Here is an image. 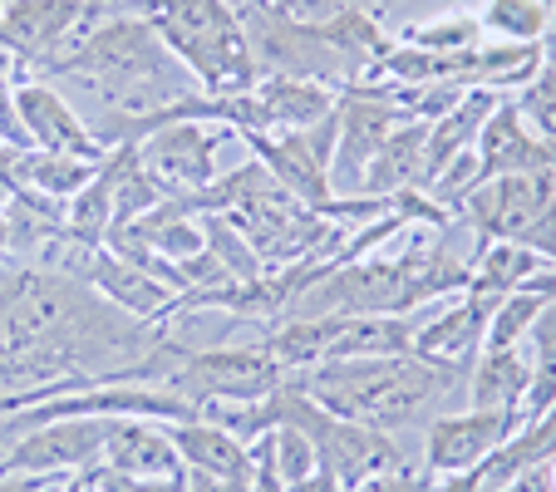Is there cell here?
<instances>
[{
	"instance_id": "cell-1",
	"label": "cell",
	"mask_w": 556,
	"mask_h": 492,
	"mask_svg": "<svg viewBox=\"0 0 556 492\" xmlns=\"http://www.w3.org/2000/svg\"><path fill=\"white\" fill-rule=\"evenodd\" d=\"M468 369L472 365L394 355V359H330V365H311L286 379H295L315 404L340 414V419H355L404 439L409 429H429L443 404L468 394Z\"/></svg>"
},
{
	"instance_id": "cell-2",
	"label": "cell",
	"mask_w": 556,
	"mask_h": 492,
	"mask_svg": "<svg viewBox=\"0 0 556 492\" xmlns=\"http://www.w3.org/2000/svg\"><path fill=\"white\" fill-rule=\"evenodd\" d=\"M124 11L143 15L157 30V40L173 50V60L207 94L252 89L262 79L247 30L227 0H124Z\"/></svg>"
},
{
	"instance_id": "cell-3",
	"label": "cell",
	"mask_w": 556,
	"mask_h": 492,
	"mask_svg": "<svg viewBox=\"0 0 556 492\" xmlns=\"http://www.w3.org/2000/svg\"><path fill=\"white\" fill-rule=\"evenodd\" d=\"M262 408H266V424H295V429L315 443L320 468L345 492H355L359 482L379 478V472H394V468H409L414 463L409 449H404L394 433L369 429V424H355V419H340V414L315 404L295 379L271 389V394L262 399Z\"/></svg>"
},
{
	"instance_id": "cell-4",
	"label": "cell",
	"mask_w": 556,
	"mask_h": 492,
	"mask_svg": "<svg viewBox=\"0 0 556 492\" xmlns=\"http://www.w3.org/2000/svg\"><path fill=\"white\" fill-rule=\"evenodd\" d=\"M286 384V369L256 345H217V350H188L173 340V365L157 375V389L188 399V404H256L271 389Z\"/></svg>"
},
{
	"instance_id": "cell-5",
	"label": "cell",
	"mask_w": 556,
	"mask_h": 492,
	"mask_svg": "<svg viewBox=\"0 0 556 492\" xmlns=\"http://www.w3.org/2000/svg\"><path fill=\"white\" fill-rule=\"evenodd\" d=\"M99 21L104 11H94V0H0V50L21 54L45 79Z\"/></svg>"
},
{
	"instance_id": "cell-6",
	"label": "cell",
	"mask_w": 556,
	"mask_h": 492,
	"mask_svg": "<svg viewBox=\"0 0 556 492\" xmlns=\"http://www.w3.org/2000/svg\"><path fill=\"white\" fill-rule=\"evenodd\" d=\"M340 138V104L311 128H286V134H242L237 143L252 148V157L281 182L291 198H301L311 212H320L336 188H330V163H336Z\"/></svg>"
},
{
	"instance_id": "cell-7",
	"label": "cell",
	"mask_w": 556,
	"mask_h": 492,
	"mask_svg": "<svg viewBox=\"0 0 556 492\" xmlns=\"http://www.w3.org/2000/svg\"><path fill=\"white\" fill-rule=\"evenodd\" d=\"M114 414H74V419H50L15 433L11 449L0 453V478L11 472H79L104 468V439Z\"/></svg>"
},
{
	"instance_id": "cell-8",
	"label": "cell",
	"mask_w": 556,
	"mask_h": 492,
	"mask_svg": "<svg viewBox=\"0 0 556 492\" xmlns=\"http://www.w3.org/2000/svg\"><path fill=\"white\" fill-rule=\"evenodd\" d=\"M231 128L207 124H168L157 134L138 138V168L163 188V198H192L217 178V148L231 143Z\"/></svg>"
},
{
	"instance_id": "cell-9",
	"label": "cell",
	"mask_w": 556,
	"mask_h": 492,
	"mask_svg": "<svg viewBox=\"0 0 556 492\" xmlns=\"http://www.w3.org/2000/svg\"><path fill=\"white\" fill-rule=\"evenodd\" d=\"M522 429L517 408H448L424 429V468L433 478H453V472L483 468L513 433Z\"/></svg>"
},
{
	"instance_id": "cell-10",
	"label": "cell",
	"mask_w": 556,
	"mask_h": 492,
	"mask_svg": "<svg viewBox=\"0 0 556 492\" xmlns=\"http://www.w3.org/2000/svg\"><path fill=\"white\" fill-rule=\"evenodd\" d=\"M15 99V118H21L30 148H45V153H70L85 157V163H104L114 148L99 143V134L89 128V118L50 85V79H25V85L11 89Z\"/></svg>"
},
{
	"instance_id": "cell-11",
	"label": "cell",
	"mask_w": 556,
	"mask_h": 492,
	"mask_svg": "<svg viewBox=\"0 0 556 492\" xmlns=\"http://www.w3.org/2000/svg\"><path fill=\"white\" fill-rule=\"evenodd\" d=\"M497 301L503 295L468 286L453 305H443L433 315L424 311L419 336H414V355L439 359V365H472V359L483 355V336H488V320H493Z\"/></svg>"
},
{
	"instance_id": "cell-12",
	"label": "cell",
	"mask_w": 556,
	"mask_h": 492,
	"mask_svg": "<svg viewBox=\"0 0 556 492\" xmlns=\"http://www.w3.org/2000/svg\"><path fill=\"white\" fill-rule=\"evenodd\" d=\"M104 472H118V478H178L182 458L168 439V424L114 414L104 439Z\"/></svg>"
},
{
	"instance_id": "cell-13",
	"label": "cell",
	"mask_w": 556,
	"mask_h": 492,
	"mask_svg": "<svg viewBox=\"0 0 556 492\" xmlns=\"http://www.w3.org/2000/svg\"><path fill=\"white\" fill-rule=\"evenodd\" d=\"M99 295H104L109 305H118L124 315H134V320H168L173 305H178V291L173 286H163L157 276L138 272L134 262H124V256H114L109 247H99L94 266H89V281Z\"/></svg>"
},
{
	"instance_id": "cell-14",
	"label": "cell",
	"mask_w": 556,
	"mask_h": 492,
	"mask_svg": "<svg viewBox=\"0 0 556 492\" xmlns=\"http://www.w3.org/2000/svg\"><path fill=\"white\" fill-rule=\"evenodd\" d=\"M472 153H478V168H483V178H503V173H527V168H542V163H552V148L532 138V128H527L522 114H517L513 94H507L503 104L488 114V124L478 128V143H472Z\"/></svg>"
},
{
	"instance_id": "cell-15",
	"label": "cell",
	"mask_w": 556,
	"mask_h": 492,
	"mask_svg": "<svg viewBox=\"0 0 556 492\" xmlns=\"http://www.w3.org/2000/svg\"><path fill=\"white\" fill-rule=\"evenodd\" d=\"M424 153H429V124L400 118V128L384 138L375 163L365 168L359 198H400V192H424Z\"/></svg>"
},
{
	"instance_id": "cell-16",
	"label": "cell",
	"mask_w": 556,
	"mask_h": 492,
	"mask_svg": "<svg viewBox=\"0 0 556 492\" xmlns=\"http://www.w3.org/2000/svg\"><path fill=\"white\" fill-rule=\"evenodd\" d=\"M429 311V305H424ZM424 311L414 315H345L340 336L330 340L326 359H394V355H414V336H419Z\"/></svg>"
},
{
	"instance_id": "cell-17",
	"label": "cell",
	"mask_w": 556,
	"mask_h": 492,
	"mask_svg": "<svg viewBox=\"0 0 556 492\" xmlns=\"http://www.w3.org/2000/svg\"><path fill=\"white\" fill-rule=\"evenodd\" d=\"M168 439L178 449L188 472H222V478H252V449L242 439H231L227 429L207 419H178L168 424Z\"/></svg>"
},
{
	"instance_id": "cell-18",
	"label": "cell",
	"mask_w": 556,
	"mask_h": 492,
	"mask_svg": "<svg viewBox=\"0 0 556 492\" xmlns=\"http://www.w3.org/2000/svg\"><path fill=\"white\" fill-rule=\"evenodd\" d=\"M507 94H497V89H468V94L458 99V104L448 109V114L439 118V124H429V153H424V188H429L433 178H439V168H448L458 153H468L472 143H478V128L488 124V114H493L497 104H503Z\"/></svg>"
},
{
	"instance_id": "cell-19",
	"label": "cell",
	"mask_w": 556,
	"mask_h": 492,
	"mask_svg": "<svg viewBox=\"0 0 556 492\" xmlns=\"http://www.w3.org/2000/svg\"><path fill=\"white\" fill-rule=\"evenodd\" d=\"M527 379H532V365H527V345L513 350H483L468 369V408H517L522 414L527 399Z\"/></svg>"
},
{
	"instance_id": "cell-20",
	"label": "cell",
	"mask_w": 556,
	"mask_h": 492,
	"mask_svg": "<svg viewBox=\"0 0 556 492\" xmlns=\"http://www.w3.org/2000/svg\"><path fill=\"white\" fill-rule=\"evenodd\" d=\"M340 325H345V315H281L276 330L262 340V350L286 375H301V369L326 359L330 340L340 336Z\"/></svg>"
},
{
	"instance_id": "cell-21",
	"label": "cell",
	"mask_w": 556,
	"mask_h": 492,
	"mask_svg": "<svg viewBox=\"0 0 556 492\" xmlns=\"http://www.w3.org/2000/svg\"><path fill=\"white\" fill-rule=\"evenodd\" d=\"M99 168L104 163H85V157H70V153H45V148H21V157H15V188L70 202L85 182H94Z\"/></svg>"
},
{
	"instance_id": "cell-22",
	"label": "cell",
	"mask_w": 556,
	"mask_h": 492,
	"mask_svg": "<svg viewBox=\"0 0 556 492\" xmlns=\"http://www.w3.org/2000/svg\"><path fill=\"white\" fill-rule=\"evenodd\" d=\"M527 365H532V379H527V399H522V424H536L546 408H556V301L536 315V325L527 330Z\"/></svg>"
},
{
	"instance_id": "cell-23",
	"label": "cell",
	"mask_w": 556,
	"mask_h": 492,
	"mask_svg": "<svg viewBox=\"0 0 556 492\" xmlns=\"http://www.w3.org/2000/svg\"><path fill=\"white\" fill-rule=\"evenodd\" d=\"M478 25L503 45H542L552 30V5L546 0H483Z\"/></svg>"
},
{
	"instance_id": "cell-24",
	"label": "cell",
	"mask_w": 556,
	"mask_h": 492,
	"mask_svg": "<svg viewBox=\"0 0 556 492\" xmlns=\"http://www.w3.org/2000/svg\"><path fill=\"white\" fill-rule=\"evenodd\" d=\"M64 227L85 241V247H104L109 241V231H114V182H109L104 168L94 173V182H85V188L64 202Z\"/></svg>"
},
{
	"instance_id": "cell-25",
	"label": "cell",
	"mask_w": 556,
	"mask_h": 492,
	"mask_svg": "<svg viewBox=\"0 0 556 492\" xmlns=\"http://www.w3.org/2000/svg\"><path fill=\"white\" fill-rule=\"evenodd\" d=\"M556 295L546 291H507L503 301H497L493 320H488V336H483V350H513L527 340V330L536 325V315L552 305Z\"/></svg>"
},
{
	"instance_id": "cell-26",
	"label": "cell",
	"mask_w": 556,
	"mask_h": 492,
	"mask_svg": "<svg viewBox=\"0 0 556 492\" xmlns=\"http://www.w3.org/2000/svg\"><path fill=\"white\" fill-rule=\"evenodd\" d=\"M252 449H262L266 458H271V468H276V478L291 488V482H301V478H311L315 468H320V458H315V443L305 439L295 424H271V429L262 433V439L252 443Z\"/></svg>"
},
{
	"instance_id": "cell-27",
	"label": "cell",
	"mask_w": 556,
	"mask_h": 492,
	"mask_svg": "<svg viewBox=\"0 0 556 492\" xmlns=\"http://www.w3.org/2000/svg\"><path fill=\"white\" fill-rule=\"evenodd\" d=\"M394 40L429 54H458L483 45V25H478V15H443V21H429V25H404V30H394Z\"/></svg>"
},
{
	"instance_id": "cell-28",
	"label": "cell",
	"mask_w": 556,
	"mask_h": 492,
	"mask_svg": "<svg viewBox=\"0 0 556 492\" xmlns=\"http://www.w3.org/2000/svg\"><path fill=\"white\" fill-rule=\"evenodd\" d=\"M517 114H522V124L532 128L536 143L556 148V70L552 64H542L536 70L532 85H522V94H513Z\"/></svg>"
},
{
	"instance_id": "cell-29",
	"label": "cell",
	"mask_w": 556,
	"mask_h": 492,
	"mask_svg": "<svg viewBox=\"0 0 556 492\" xmlns=\"http://www.w3.org/2000/svg\"><path fill=\"white\" fill-rule=\"evenodd\" d=\"M256 5H266L271 15H281V21H291V25L315 30V25H326L330 15L345 11L350 0H256Z\"/></svg>"
},
{
	"instance_id": "cell-30",
	"label": "cell",
	"mask_w": 556,
	"mask_h": 492,
	"mask_svg": "<svg viewBox=\"0 0 556 492\" xmlns=\"http://www.w3.org/2000/svg\"><path fill=\"white\" fill-rule=\"evenodd\" d=\"M355 492H439L433 472L424 463H409V468H394V472H379V478L359 482Z\"/></svg>"
},
{
	"instance_id": "cell-31",
	"label": "cell",
	"mask_w": 556,
	"mask_h": 492,
	"mask_svg": "<svg viewBox=\"0 0 556 492\" xmlns=\"http://www.w3.org/2000/svg\"><path fill=\"white\" fill-rule=\"evenodd\" d=\"M70 472H11L0 478V492H60Z\"/></svg>"
},
{
	"instance_id": "cell-32",
	"label": "cell",
	"mask_w": 556,
	"mask_h": 492,
	"mask_svg": "<svg viewBox=\"0 0 556 492\" xmlns=\"http://www.w3.org/2000/svg\"><path fill=\"white\" fill-rule=\"evenodd\" d=\"M252 478H222V472H188L182 468V492H247Z\"/></svg>"
},
{
	"instance_id": "cell-33",
	"label": "cell",
	"mask_w": 556,
	"mask_h": 492,
	"mask_svg": "<svg viewBox=\"0 0 556 492\" xmlns=\"http://www.w3.org/2000/svg\"><path fill=\"white\" fill-rule=\"evenodd\" d=\"M247 492H286V482L276 478L271 458H266L262 449H252V488H247Z\"/></svg>"
},
{
	"instance_id": "cell-34",
	"label": "cell",
	"mask_w": 556,
	"mask_h": 492,
	"mask_svg": "<svg viewBox=\"0 0 556 492\" xmlns=\"http://www.w3.org/2000/svg\"><path fill=\"white\" fill-rule=\"evenodd\" d=\"M488 468V463H483ZM483 468H472V472H453V478L439 482V492H483Z\"/></svg>"
},
{
	"instance_id": "cell-35",
	"label": "cell",
	"mask_w": 556,
	"mask_h": 492,
	"mask_svg": "<svg viewBox=\"0 0 556 492\" xmlns=\"http://www.w3.org/2000/svg\"><path fill=\"white\" fill-rule=\"evenodd\" d=\"M128 492H182V472L178 478H124Z\"/></svg>"
},
{
	"instance_id": "cell-36",
	"label": "cell",
	"mask_w": 556,
	"mask_h": 492,
	"mask_svg": "<svg viewBox=\"0 0 556 492\" xmlns=\"http://www.w3.org/2000/svg\"><path fill=\"white\" fill-rule=\"evenodd\" d=\"M286 492H345V488H340V482H336V478H330V472H326V468H315V472H311V478L291 482V488H286Z\"/></svg>"
},
{
	"instance_id": "cell-37",
	"label": "cell",
	"mask_w": 556,
	"mask_h": 492,
	"mask_svg": "<svg viewBox=\"0 0 556 492\" xmlns=\"http://www.w3.org/2000/svg\"><path fill=\"white\" fill-rule=\"evenodd\" d=\"M15 157H21V148H11L5 138H0V188L5 192L15 188Z\"/></svg>"
},
{
	"instance_id": "cell-38",
	"label": "cell",
	"mask_w": 556,
	"mask_h": 492,
	"mask_svg": "<svg viewBox=\"0 0 556 492\" xmlns=\"http://www.w3.org/2000/svg\"><path fill=\"white\" fill-rule=\"evenodd\" d=\"M99 492H128L118 472H99Z\"/></svg>"
},
{
	"instance_id": "cell-39",
	"label": "cell",
	"mask_w": 556,
	"mask_h": 492,
	"mask_svg": "<svg viewBox=\"0 0 556 492\" xmlns=\"http://www.w3.org/2000/svg\"><path fill=\"white\" fill-rule=\"evenodd\" d=\"M546 5H552V11H556V0H546Z\"/></svg>"
}]
</instances>
